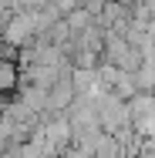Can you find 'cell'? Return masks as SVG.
<instances>
[{"instance_id":"cell-1","label":"cell","mask_w":155,"mask_h":158,"mask_svg":"<svg viewBox=\"0 0 155 158\" xmlns=\"http://www.w3.org/2000/svg\"><path fill=\"white\" fill-rule=\"evenodd\" d=\"M20 84V67L14 64V57H0V94L14 91Z\"/></svg>"},{"instance_id":"cell-2","label":"cell","mask_w":155,"mask_h":158,"mask_svg":"<svg viewBox=\"0 0 155 158\" xmlns=\"http://www.w3.org/2000/svg\"><path fill=\"white\" fill-rule=\"evenodd\" d=\"M64 20H67V27H71V34H81L84 27H91V24H94V14H88L84 7H74V10H71V14H67Z\"/></svg>"},{"instance_id":"cell-3","label":"cell","mask_w":155,"mask_h":158,"mask_svg":"<svg viewBox=\"0 0 155 158\" xmlns=\"http://www.w3.org/2000/svg\"><path fill=\"white\" fill-rule=\"evenodd\" d=\"M61 158H94V152H88V148H78V145H67L61 152Z\"/></svg>"}]
</instances>
